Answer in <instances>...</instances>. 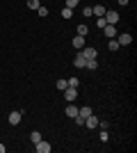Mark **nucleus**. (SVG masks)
<instances>
[{"label":"nucleus","mask_w":137,"mask_h":153,"mask_svg":"<svg viewBox=\"0 0 137 153\" xmlns=\"http://www.w3.org/2000/svg\"><path fill=\"white\" fill-rule=\"evenodd\" d=\"M103 19H105V23H107V25H117V23H119V14L114 12V9H107Z\"/></svg>","instance_id":"obj_1"},{"label":"nucleus","mask_w":137,"mask_h":153,"mask_svg":"<svg viewBox=\"0 0 137 153\" xmlns=\"http://www.w3.org/2000/svg\"><path fill=\"white\" fill-rule=\"evenodd\" d=\"M21 119H23V110H14V112H9V123H12V126H19Z\"/></svg>","instance_id":"obj_2"},{"label":"nucleus","mask_w":137,"mask_h":153,"mask_svg":"<svg viewBox=\"0 0 137 153\" xmlns=\"http://www.w3.org/2000/svg\"><path fill=\"white\" fill-rule=\"evenodd\" d=\"M64 98L69 103H73L76 98H78V87H66V89H64Z\"/></svg>","instance_id":"obj_3"},{"label":"nucleus","mask_w":137,"mask_h":153,"mask_svg":"<svg viewBox=\"0 0 137 153\" xmlns=\"http://www.w3.org/2000/svg\"><path fill=\"white\" fill-rule=\"evenodd\" d=\"M80 53H82V57L85 59H96V48H91V46H85V48H80Z\"/></svg>","instance_id":"obj_4"},{"label":"nucleus","mask_w":137,"mask_h":153,"mask_svg":"<svg viewBox=\"0 0 137 153\" xmlns=\"http://www.w3.org/2000/svg\"><path fill=\"white\" fill-rule=\"evenodd\" d=\"M34 151H37V153H48V151H50V144L44 142V140H39L37 144H34Z\"/></svg>","instance_id":"obj_5"},{"label":"nucleus","mask_w":137,"mask_h":153,"mask_svg":"<svg viewBox=\"0 0 137 153\" xmlns=\"http://www.w3.org/2000/svg\"><path fill=\"white\" fill-rule=\"evenodd\" d=\"M71 44H73V48H78V51H80V48H85V37H80V34H78V37L71 39Z\"/></svg>","instance_id":"obj_6"},{"label":"nucleus","mask_w":137,"mask_h":153,"mask_svg":"<svg viewBox=\"0 0 137 153\" xmlns=\"http://www.w3.org/2000/svg\"><path fill=\"white\" fill-rule=\"evenodd\" d=\"M89 114H94V110H91L89 105H85V108H80V110H78V117H80V119H87Z\"/></svg>","instance_id":"obj_7"},{"label":"nucleus","mask_w":137,"mask_h":153,"mask_svg":"<svg viewBox=\"0 0 137 153\" xmlns=\"http://www.w3.org/2000/svg\"><path fill=\"white\" fill-rule=\"evenodd\" d=\"M66 117H71V119H76V117H78V108H76L73 103H69V105H66Z\"/></svg>","instance_id":"obj_8"},{"label":"nucleus","mask_w":137,"mask_h":153,"mask_svg":"<svg viewBox=\"0 0 137 153\" xmlns=\"http://www.w3.org/2000/svg\"><path fill=\"white\" fill-rule=\"evenodd\" d=\"M85 126H87V128H98V119H96L94 114H89V117L85 119Z\"/></svg>","instance_id":"obj_9"},{"label":"nucleus","mask_w":137,"mask_h":153,"mask_svg":"<svg viewBox=\"0 0 137 153\" xmlns=\"http://www.w3.org/2000/svg\"><path fill=\"white\" fill-rule=\"evenodd\" d=\"M117 41H119V46H128V44H130V41H133V37H130V34H117Z\"/></svg>","instance_id":"obj_10"},{"label":"nucleus","mask_w":137,"mask_h":153,"mask_svg":"<svg viewBox=\"0 0 137 153\" xmlns=\"http://www.w3.org/2000/svg\"><path fill=\"white\" fill-rule=\"evenodd\" d=\"M73 64H76V66H78V69H85V64H87V59L82 57V53H78V55H76V59H73Z\"/></svg>","instance_id":"obj_11"},{"label":"nucleus","mask_w":137,"mask_h":153,"mask_svg":"<svg viewBox=\"0 0 137 153\" xmlns=\"http://www.w3.org/2000/svg\"><path fill=\"white\" fill-rule=\"evenodd\" d=\"M105 12H107V9H105V5H96V7H91V14H94V16H105Z\"/></svg>","instance_id":"obj_12"},{"label":"nucleus","mask_w":137,"mask_h":153,"mask_svg":"<svg viewBox=\"0 0 137 153\" xmlns=\"http://www.w3.org/2000/svg\"><path fill=\"white\" fill-rule=\"evenodd\" d=\"M103 32H105V37H110V39L117 37V27H114V25H105V27H103Z\"/></svg>","instance_id":"obj_13"},{"label":"nucleus","mask_w":137,"mask_h":153,"mask_svg":"<svg viewBox=\"0 0 137 153\" xmlns=\"http://www.w3.org/2000/svg\"><path fill=\"white\" fill-rule=\"evenodd\" d=\"M107 48H110V51L114 53V51H119L121 46H119V41H117V39H110V41H107Z\"/></svg>","instance_id":"obj_14"},{"label":"nucleus","mask_w":137,"mask_h":153,"mask_svg":"<svg viewBox=\"0 0 137 153\" xmlns=\"http://www.w3.org/2000/svg\"><path fill=\"white\" fill-rule=\"evenodd\" d=\"M30 140H32V144H37V142L41 140V133L39 130H32V133H30Z\"/></svg>","instance_id":"obj_15"},{"label":"nucleus","mask_w":137,"mask_h":153,"mask_svg":"<svg viewBox=\"0 0 137 153\" xmlns=\"http://www.w3.org/2000/svg\"><path fill=\"white\" fill-rule=\"evenodd\" d=\"M96 66H98V62H96V59H87V64H85V69H89V71H94Z\"/></svg>","instance_id":"obj_16"},{"label":"nucleus","mask_w":137,"mask_h":153,"mask_svg":"<svg viewBox=\"0 0 137 153\" xmlns=\"http://www.w3.org/2000/svg\"><path fill=\"white\" fill-rule=\"evenodd\" d=\"M87 32H89V27H87L85 23H80V25H78V34H80V37H85Z\"/></svg>","instance_id":"obj_17"},{"label":"nucleus","mask_w":137,"mask_h":153,"mask_svg":"<svg viewBox=\"0 0 137 153\" xmlns=\"http://www.w3.org/2000/svg\"><path fill=\"white\" fill-rule=\"evenodd\" d=\"M105 25H107V23H105V19H103V16H96V27H101V30H103Z\"/></svg>","instance_id":"obj_18"},{"label":"nucleus","mask_w":137,"mask_h":153,"mask_svg":"<svg viewBox=\"0 0 137 153\" xmlns=\"http://www.w3.org/2000/svg\"><path fill=\"white\" fill-rule=\"evenodd\" d=\"M27 7H30V9H39V0H27Z\"/></svg>","instance_id":"obj_19"},{"label":"nucleus","mask_w":137,"mask_h":153,"mask_svg":"<svg viewBox=\"0 0 137 153\" xmlns=\"http://www.w3.org/2000/svg\"><path fill=\"white\" fill-rule=\"evenodd\" d=\"M62 16H64V19H71V16H73V9L64 7V9H62Z\"/></svg>","instance_id":"obj_20"},{"label":"nucleus","mask_w":137,"mask_h":153,"mask_svg":"<svg viewBox=\"0 0 137 153\" xmlns=\"http://www.w3.org/2000/svg\"><path fill=\"white\" fill-rule=\"evenodd\" d=\"M66 87H69V82H66V80H57V89H59V91H64Z\"/></svg>","instance_id":"obj_21"},{"label":"nucleus","mask_w":137,"mask_h":153,"mask_svg":"<svg viewBox=\"0 0 137 153\" xmlns=\"http://www.w3.org/2000/svg\"><path fill=\"white\" fill-rule=\"evenodd\" d=\"M37 12H39V16H41V19H46V16H48V7H39Z\"/></svg>","instance_id":"obj_22"},{"label":"nucleus","mask_w":137,"mask_h":153,"mask_svg":"<svg viewBox=\"0 0 137 153\" xmlns=\"http://www.w3.org/2000/svg\"><path fill=\"white\" fill-rule=\"evenodd\" d=\"M78 2H80V0H66V7L73 9V7H78Z\"/></svg>","instance_id":"obj_23"},{"label":"nucleus","mask_w":137,"mask_h":153,"mask_svg":"<svg viewBox=\"0 0 137 153\" xmlns=\"http://www.w3.org/2000/svg\"><path fill=\"white\" fill-rule=\"evenodd\" d=\"M66 82H69V87H78V78H69Z\"/></svg>","instance_id":"obj_24"},{"label":"nucleus","mask_w":137,"mask_h":153,"mask_svg":"<svg viewBox=\"0 0 137 153\" xmlns=\"http://www.w3.org/2000/svg\"><path fill=\"white\" fill-rule=\"evenodd\" d=\"M107 137H110V135H107V130H101V142H107Z\"/></svg>","instance_id":"obj_25"},{"label":"nucleus","mask_w":137,"mask_h":153,"mask_svg":"<svg viewBox=\"0 0 137 153\" xmlns=\"http://www.w3.org/2000/svg\"><path fill=\"white\" fill-rule=\"evenodd\" d=\"M98 126H101V130H107V128H110V123H107V121H98Z\"/></svg>","instance_id":"obj_26"},{"label":"nucleus","mask_w":137,"mask_h":153,"mask_svg":"<svg viewBox=\"0 0 137 153\" xmlns=\"http://www.w3.org/2000/svg\"><path fill=\"white\" fill-rule=\"evenodd\" d=\"M82 14H85V16H91V7H82Z\"/></svg>","instance_id":"obj_27"},{"label":"nucleus","mask_w":137,"mask_h":153,"mask_svg":"<svg viewBox=\"0 0 137 153\" xmlns=\"http://www.w3.org/2000/svg\"><path fill=\"white\" fill-rule=\"evenodd\" d=\"M119 5H128V0H117Z\"/></svg>","instance_id":"obj_28"},{"label":"nucleus","mask_w":137,"mask_h":153,"mask_svg":"<svg viewBox=\"0 0 137 153\" xmlns=\"http://www.w3.org/2000/svg\"><path fill=\"white\" fill-rule=\"evenodd\" d=\"M0 153H5V144H0Z\"/></svg>","instance_id":"obj_29"}]
</instances>
